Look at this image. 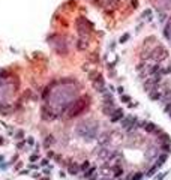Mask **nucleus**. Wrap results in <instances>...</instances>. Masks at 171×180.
<instances>
[{"instance_id": "nucleus-1", "label": "nucleus", "mask_w": 171, "mask_h": 180, "mask_svg": "<svg viewBox=\"0 0 171 180\" xmlns=\"http://www.w3.org/2000/svg\"><path fill=\"white\" fill-rule=\"evenodd\" d=\"M98 122L95 120H84L77 126V134L84 140H93L98 135Z\"/></svg>"}, {"instance_id": "nucleus-2", "label": "nucleus", "mask_w": 171, "mask_h": 180, "mask_svg": "<svg viewBox=\"0 0 171 180\" xmlns=\"http://www.w3.org/2000/svg\"><path fill=\"white\" fill-rule=\"evenodd\" d=\"M89 104H90V98L89 96H83V98L75 99V101L72 102V105L69 107V110L66 111L68 117H69V119H74V117L80 116L89 107Z\"/></svg>"}, {"instance_id": "nucleus-3", "label": "nucleus", "mask_w": 171, "mask_h": 180, "mask_svg": "<svg viewBox=\"0 0 171 180\" xmlns=\"http://www.w3.org/2000/svg\"><path fill=\"white\" fill-rule=\"evenodd\" d=\"M168 57V51L162 47V45H156L155 48L150 50V59L155 62H162Z\"/></svg>"}, {"instance_id": "nucleus-4", "label": "nucleus", "mask_w": 171, "mask_h": 180, "mask_svg": "<svg viewBox=\"0 0 171 180\" xmlns=\"http://www.w3.org/2000/svg\"><path fill=\"white\" fill-rule=\"evenodd\" d=\"M141 125H143V122H138L132 116L122 119V126H123L125 131H134V129H137V128H141Z\"/></svg>"}, {"instance_id": "nucleus-5", "label": "nucleus", "mask_w": 171, "mask_h": 180, "mask_svg": "<svg viewBox=\"0 0 171 180\" xmlns=\"http://www.w3.org/2000/svg\"><path fill=\"white\" fill-rule=\"evenodd\" d=\"M77 29H78L81 36H86V35L90 33V30H92V24H90L84 17H80L77 20Z\"/></svg>"}, {"instance_id": "nucleus-6", "label": "nucleus", "mask_w": 171, "mask_h": 180, "mask_svg": "<svg viewBox=\"0 0 171 180\" xmlns=\"http://www.w3.org/2000/svg\"><path fill=\"white\" fill-rule=\"evenodd\" d=\"M143 125H144V126H143L144 131L149 132V134H155V135H158V134L162 132V129L158 128V126H156L155 123H152V122H143Z\"/></svg>"}, {"instance_id": "nucleus-7", "label": "nucleus", "mask_w": 171, "mask_h": 180, "mask_svg": "<svg viewBox=\"0 0 171 180\" xmlns=\"http://www.w3.org/2000/svg\"><path fill=\"white\" fill-rule=\"evenodd\" d=\"M41 113H42V119L44 120H53V119H56V114H54L53 108H50V107H42Z\"/></svg>"}, {"instance_id": "nucleus-8", "label": "nucleus", "mask_w": 171, "mask_h": 180, "mask_svg": "<svg viewBox=\"0 0 171 180\" xmlns=\"http://www.w3.org/2000/svg\"><path fill=\"white\" fill-rule=\"evenodd\" d=\"M80 171H81V167L77 164V162H71V164L68 165V173L72 174V176H77Z\"/></svg>"}, {"instance_id": "nucleus-9", "label": "nucleus", "mask_w": 171, "mask_h": 180, "mask_svg": "<svg viewBox=\"0 0 171 180\" xmlns=\"http://www.w3.org/2000/svg\"><path fill=\"white\" fill-rule=\"evenodd\" d=\"M158 156H159L158 150H156L155 147L149 146V147H147V152H146V158H147V159H155V158H158Z\"/></svg>"}, {"instance_id": "nucleus-10", "label": "nucleus", "mask_w": 171, "mask_h": 180, "mask_svg": "<svg viewBox=\"0 0 171 180\" xmlns=\"http://www.w3.org/2000/svg\"><path fill=\"white\" fill-rule=\"evenodd\" d=\"M122 119H123V111L120 110V108L119 110L116 108V110L113 111V114H111V122H117V120H122Z\"/></svg>"}, {"instance_id": "nucleus-11", "label": "nucleus", "mask_w": 171, "mask_h": 180, "mask_svg": "<svg viewBox=\"0 0 171 180\" xmlns=\"http://www.w3.org/2000/svg\"><path fill=\"white\" fill-rule=\"evenodd\" d=\"M167 158H168V155H167V153H161V155L158 156V159H156V167L159 168L161 165H164L165 164V161H167Z\"/></svg>"}, {"instance_id": "nucleus-12", "label": "nucleus", "mask_w": 171, "mask_h": 180, "mask_svg": "<svg viewBox=\"0 0 171 180\" xmlns=\"http://www.w3.org/2000/svg\"><path fill=\"white\" fill-rule=\"evenodd\" d=\"M87 41H86V38L84 36H81V38L78 39V42H77V47H78V50H86L87 48Z\"/></svg>"}, {"instance_id": "nucleus-13", "label": "nucleus", "mask_w": 171, "mask_h": 180, "mask_svg": "<svg viewBox=\"0 0 171 180\" xmlns=\"http://www.w3.org/2000/svg\"><path fill=\"white\" fill-rule=\"evenodd\" d=\"M113 174H114V177H120V176L123 174L122 165H114V167H113Z\"/></svg>"}, {"instance_id": "nucleus-14", "label": "nucleus", "mask_w": 171, "mask_h": 180, "mask_svg": "<svg viewBox=\"0 0 171 180\" xmlns=\"http://www.w3.org/2000/svg\"><path fill=\"white\" fill-rule=\"evenodd\" d=\"M95 173H96V170H95V168H90V170L86 171V177H93Z\"/></svg>"}, {"instance_id": "nucleus-15", "label": "nucleus", "mask_w": 171, "mask_h": 180, "mask_svg": "<svg viewBox=\"0 0 171 180\" xmlns=\"http://www.w3.org/2000/svg\"><path fill=\"white\" fill-rule=\"evenodd\" d=\"M141 177H143V173H135V174H134L131 179H128V180H140Z\"/></svg>"}, {"instance_id": "nucleus-16", "label": "nucleus", "mask_w": 171, "mask_h": 180, "mask_svg": "<svg viewBox=\"0 0 171 180\" xmlns=\"http://www.w3.org/2000/svg\"><path fill=\"white\" fill-rule=\"evenodd\" d=\"M156 170H158V167L155 165V167H152L149 171H147V176H155V173H156Z\"/></svg>"}, {"instance_id": "nucleus-17", "label": "nucleus", "mask_w": 171, "mask_h": 180, "mask_svg": "<svg viewBox=\"0 0 171 180\" xmlns=\"http://www.w3.org/2000/svg\"><path fill=\"white\" fill-rule=\"evenodd\" d=\"M51 143H54V137H51V135H50V137H47V141H45V146L48 147Z\"/></svg>"}, {"instance_id": "nucleus-18", "label": "nucleus", "mask_w": 171, "mask_h": 180, "mask_svg": "<svg viewBox=\"0 0 171 180\" xmlns=\"http://www.w3.org/2000/svg\"><path fill=\"white\" fill-rule=\"evenodd\" d=\"M90 167V164H89V161H84L83 162V165H81V171H84V170H87Z\"/></svg>"}, {"instance_id": "nucleus-19", "label": "nucleus", "mask_w": 171, "mask_h": 180, "mask_svg": "<svg viewBox=\"0 0 171 180\" xmlns=\"http://www.w3.org/2000/svg\"><path fill=\"white\" fill-rule=\"evenodd\" d=\"M122 101H126V102H128V101H131V99H129L128 96H122Z\"/></svg>"}, {"instance_id": "nucleus-20", "label": "nucleus", "mask_w": 171, "mask_h": 180, "mask_svg": "<svg viewBox=\"0 0 171 180\" xmlns=\"http://www.w3.org/2000/svg\"><path fill=\"white\" fill-rule=\"evenodd\" d=\"M0 144H3V140H2V137H0Z\"/></svg>"}]
</instances>
